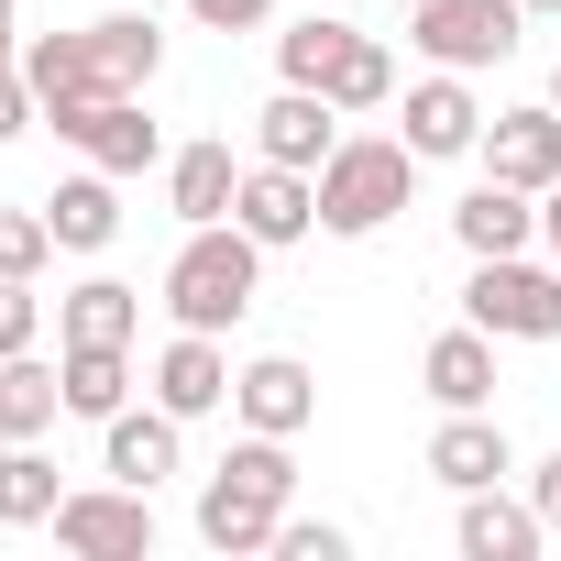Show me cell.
Wrapping results in <instances>:
<instances>
[{"mask_svg": "<svg viewBox=\"0 0 561 561\" xmlns=\"http://www.w3.org/2000/svg\"><path fill=\"white\" fill-rule=\"evenodd\" d=\"M287 506H298V440L242 430V440L220 451V473L198 484V539H209L220 561H253V550H275Z\"/></svg>", "mask_w": 561, "mask_h": 561, "instance_id": "6da1fadb", "label": "cell"}, {"mask_svg": "<svg viewBox=\"0 0 561 561\" xmlns=\"http://www.w3.org/2000/svg\"><path fill=\"white\" fill-rule=\"evenodd\" d=\"M408 198H419L408 133H342V144H331V165H320V231H331V242H375Z\"/></svg>", "mask_w": 561, "mask_h": 561, "instance_id": "7a4b0ae2", "label": "cell"}, {"mask_svg": "<svg viewBox=\"0 0 561 561\" xmlns=\"http://www.w3.org/2000/svg\"><path fill=\"white\" fill-rule=\"evenodd\" d=\"M253 287H264V242H253L242 220H198V231L176 242V264H165L176 331H231V320L253 309Z\"/></svg>", "mask_w": 561, "mask_h": 561, "instance_id": "3957f363", "label": "cell"}, {"mask_svg": "<svg viewBox=\"0 0 561 561\" xmlns=\"http://www.w3.org/2000/svg\"><path fill=\"white\" fill-rule=\"evenodd\" d=\"M462 320L495 342H561V264L550 253H484L473 287H462Z\"/></svg>", "mask_w": 561, "mask_h": 561, "instance_id": "277c9868", "label": "cell"}, {"mask_svg": "<svg viewBox=\"0 0 561 561\" xmlns=\"http://www.w3.org/2000/svg\"><path fill=\"white\" fill-rule=\"evenodd\" d=\"M408 45H419L430 67L484 78V67H506V56L528 45V0H419V12H408Z\"/></svg>", "mask_w": 561, "mask_h": 561, "instance_id": "5b68a950", "label": "cell"}, {"mask_svg": "<svg viewBox=\"0 0 561 561\" xmlns=\"http://www.w3.org/2000/svg\"><path fill=\"white\" fill-rule=\"evenodd\" d=\"M56 550H78V561H154V495L144 484H67V506H56Z\"/></svg>", "mask_w": 561, "mask_h": 561, "instance_id": "8992f818", "label": "cell"}, {"mask_svg": "<svg viewBox=\"0 0 561 561\" xmlns=\"http://www.w3.org/2000/svg\"><path fill=\"white\" fill-rule=\"evenodd\" d=\"M397 122H408V154H419V165H451V154L484 144V100H473L462 67H430V78L397 100Z\"/></svg>", "mask_w": 561, "mask_h": 561, "instance_id": "52a82bcc", "label": "cell"}, {"mask_svg": "<svg viewBox=\"0 0 561 561\" xmlns=\"http://www.w3.org/2000/svg\"><path fill=\"white\" fill-rule=\"evenodd\" d=\"M231 220H242L264 253H287V242H309V231H320V176H309V165H264V154H253V165H242Z\"/></svg>", "mask_w": 561, "mask_h": 561, "instance_id": "ba28073f", "label": "cell"}, {"mask_svg": "<svg viewBox=\"0 0 561 561\" xmlns=\"http://www.w3.org/2000/svg\"><path fill=\"white\" fill-rule=\"evenodd\" d=\"M419 462H430L451 495H473V484H506V473H517V440H506L495 408H440V430H430Z\"/></svg>", "mask_w": 561, "mask_h": 561, "instance_id": "9c48e42d", "label": "cell"}, {"mask_svg": "<svg viewBox=\"0 0 561 561\" xmlns=\"http://www.w3.org/2000/svg\"><path fill=\"white\" fill-rule=\"evenodd\" d=\"M484 176H506V187H561V111L550 100H528V111H484Z\"/></svg>", "mask_w": 561, "mask_h": 561, "instance_id": "30bf717a", "label": "cell"}, {"mask_svg": "<svg viewBox=\"0 0 561 561\" xmlns=\"http://www.w3.org/2000/svg\"><path fill=\"white\" fill-rule=\"evenodd\" d=\"M331 144H342V111H331V89H287V78H275V100L253 111V154L264 165H331Z\"/></svg>", "mask_w": 561, "mask_h": 561, "instance_id": "8fae6325", "label": "cell"}, {"mask_svg": "<svg viewBox=\"0 0 561 561\" xmlns=\"http://www.w3.org/2000/svg\"><path fill=\"white\" fill-rule=\"evenodd\" d=\"M231 419H242V430H275V440H298V430L320 419V375H309L298 353H253V364L231 375Z\"/></svg>", "mask_w": 561, "mask_h": 561, "instance_id": "7c38bea8", "label": "cell"}, {"mask_svg": "<svg viewBox=\"0 0 561 561\" xmlns=\"http://www.w3.org/2000/svg\"><path fill=\"white\" fill-rule=\"evenodd\" d=\"M67 144H78L89 165H111V176H144V165H165V122L144 111V89H122V100H89V111L67 122Z\"/></svg>", "mask_w": 561, "mask_h": 561, "instance_id": "4fadbf2b", "label": "cell"}, {"mask_svg": "<svg viewBox=\"0 0 561 561\" xmlns=\"http://www.w3.org/2000/svg\"><path fill=\"white\" fill-rule=\"evenodd\" d=\"M23 78H34V100H45L56 133H67L89 100H122V89L100 78V56H89V23H78V34H34V45H23Z\"/></svg>", "mask_w": 561, "mask_h": 561, "instance_id": "5bb4252c", "label": "cell"}, {"mask_svg": "<svg viewBox=\"0 0 561 561\" xmlns=\"http://www.w3.org/2000/svg\"><path fill=\"white\" fill-rule=\"evenodd\" d=\"M231 353H220V331H176L165 353H154V408H176V419H220L231 408Z\"/></svg>", "mask_w": 561, "mask_h": 561, "instance_id": "9a60e30c", "label": "cell"}, {"mask_svg": "<svg viewBox=\"0 0 561 561\" xmlns=\"http://www.w3.org/2000/svg\"><path fill=\"white\" fill-rule=\"evenodd\" d=\"M187 462V419L176 408H122V419H100V473H122V484H165Z\"/></svg>", "mask_w": 561, "mask_h": 561, "instance_id": "2e32d148", "label": "cell"}, {"mask_svg": "<svg viewBox=\"0 0 561 561\" xmlns=\"http://www.w3.org/2000/svg\"><path fill=\"white\" fill-rule=\"evenodd\" d=\"M451 242L484 264V253H528L539 242V198L528 187H506V176H473L462 198H451Z\"/></svg>", "mask_w": 561, "mask_h": 561, "instance_id": "e0dca14e", "label": "cell"}, {"mask_svg": "<svg viewBox=\"0 0 561 561\" xmlns=\"http://www.w3.org/2000/svg\"><path fill=\"white\" fill-rule=\"evenodd\" d=\"M451 539H462V561H539V506L528 495H506V484H473L462 495V517H451Z\"/></svg>", "mask_w": 561, "mask_h": 561, "instance_id": "ac0fdd59", "label": "cell"}, {"mask_svg": "<svg viewBox=\"0 0 561 561\" xmlns=\"http://www.w3.org/2000/svg\"><path fill=\"white\" fill-rule=\"evenodd\" d=\"M419 386H430V408H495V331L451 320V331L419 353Z\"/></svg>", "mask_w": 561, "mask_h": 561, "instance_id": "d6986e66", "label": "cell"}, {"mask_svg": "<svg viewBox=\"0 0 561 561\" xmlns=\"http://www.w3.org/2000/svg\"><path fill=\"white\" fill-rule=\"evenodd\" d=\"M231 198H242V165H231V144H220V133L165 154V209H176L187 231H198V220H231Z\"/></svg>", "mask_w": 561, "mask_h": 561, "instance_id": "ffe728a7", "label": "cell"}, {"mask_svg": "<svg viewBox=\"0 0 561 561\" xmlns=\"http://www.w3.org/2000/svg\"><path fill=\"white\" fill-rule=\"evenodd\" d=\"M56 375H67V419H122L133 408V342H56Z\"/></svg>", "mask_w": 561, "mask_h": 561, "instance_id": "44dd1931", "label": "cell"}, {"mask_svg": "<svg viewBox=\"0 0 561 561\" xmlns=\"http://www.w3.org/2000/svg\"><path fill=\"white\" fill-rule=\"evenodd\" d=\"M45 220H56V242H67V253H111V242H122V176H111V165L67 176V187L45 198Z\"/></svg>", "mask_w": 561, "mask_h": 561, "instance_id": "7402d4cb", "label": "cell"}, {"mask_svg": "<svg viewBox=\"0 0 561 561\" xmlns=\"http://www.w3.org/2000/svg\"><path fill=\"white\" fill-rule=\"evenodd\" d=\"M67 419V375L45 353H0V440H45Z\"/></svg>", "mask_w": 561, "mask_h": 561, "instance_id": "603a6c76", "label": "cell"}, {"mask_svg": "<svg viewBox=\"0 0 561 561\" xmlns=\"http://www.w3.org/2000/svg\"><path fill=\"white\" fill-rule=\"evenodd\" d=\"M133 331H144V287H122V275H78L56 298V342H133Z\"/></svg>", "mask_w": 561, "mask_h": 561, "instance_id": "cb8c5ba5", "label": "cell"}, {"mask_svg": "<svg viewBox=\"0 0 561 561\" xmlns=\"http://www.w3.org/2000/svg\"><path fill=\"white\" fill-rule=\"evenodd\" d=\"M89 56H100L111 89H154V78H165V23H154V12H100V23H89Z\"/></svg>", "mask_w": 561, "mask_h": 561, "instance_id": "d4e9b609", "label": "cell"}, {"mask_svg": "<svg viewBox=\"0 0 561 561\" xmlns=\"http://www.w3.org/2000/svg\"><path fill=\"white\" fill-rule=\"evenodd\" d=\"M67 484L45 462V440H0V528H56Z\"/></svg>", "mask_w": 561, "mask_h": 561, "instance_id": "484cf974", "label": "cell"}, {"mask_svg": "<svg viewBox=\"0 0 561 561\" xmlns=\"http://www.w3.org/2000/svg\"><path fill=\"white\" fill-rule=\"evenodd\" d=\"M342 45H353V23H331V12H298L287 34H275V78H287V89H331Z\"/></svg>", "mask_w": 561, "mask_h": 561, "instance_id": "4316f807", "label": "cell"}, {"mask_svg": "<svg viewBox=\"0 0 561 561\" xmlns=\"http://www.w3.org/2000/svg\"><path fill=\"white\" fill-rule=\"evenodd\" d=\"M386 100H397V56H386L375 34H353V45H342V67H331V111H342V122H364V111H386Z\"/></svg>", "mask_w": 561, "mask_h": 561, "instance_id": "83f0119b", "label": "cell"}, {"mask_svg": "<svg viewBox=\"0 0 561 561\" xmlns=\"http://www.w3.org/2000/svg\"><path fill=\"white\" fill-rule=\"evenodd\" d=\"M67 242H56V220L45 209H0V275H45Z\"/></svg>", "mask_w": 561, "mask_h": 561, "instance_id": "f1b7e54d", "label": "cell"}, {"mask_svg": "<svg viewBox=\"0 0 561 561\" xmlns=\"http://www.w3.org/2000/svg\"><path fill=\"white\" fill-rule=\"evenodd\" d=\"M275 561H353V528H331V517H298V506H287V528H275Z\"/></svg>", "mask_w": 561, "mask_h": 561, "instance_id": "f546056e", "label": "cell"}, {"mask_svg": "<svg viewBox=\"0 0 561 561\" xmlns=\"http://www.w3.org/2000/svg\"><path fill=\"white\" fill-rule=\"evenodd\" d=\"M45 342V298H34V275H0V353H34Z\"/></svg>", "mask_w": 561, "mask_h": 561, "instance_id": "4dcf8cb0", "label": "cell"}, {"mask_svg": "<svg viewBox=\"0 0 561 561\" xmlns=\"http://www.w3.org/2000/svg\"><path fill=\"white\" fill-rule=\"evenodd\" d=\"M45 122V100H34V78H23V56H0V144H23Z\"/></svg>", "mask_w": 561, "mask_h": 561, "instance_id": "1f68e13d", "label": "cell"}, {"mask_svg": "<svg viewBox=\"0 0 561 561\" xmlns=\"http://www.w3.org/2000/svg\"><path fill=\"white\" fill-rule=\"evenodd\" d=\"M187 23H209V34H264L275 23V0H176Z\"/></svg>", "mask_w": 561, "mask_h": 561, "instance_id": "d6a6232c", "label": "cell"}, {"mask_svg": "<svg viewBox=\"0 0 561 561\" xmlns=\"http://www.w3.org/2000/svg\"><path fill=\"white\" fill-rule=\"evenodd\" d=\"M528 506H539V528L561 539V451H539V462H528Z\"/></svg>", "mask_w": 561, "mask_h": 561, "instance_id": "836d02e7", "label": "cell"}, {"mask_svg": "<svg viewBox=\"0 0 561 561\" xmlns=\"http://www.w3.org/2000/svg\"><path fill=\"white\" fill-rule=\"evenodd\" d=\"M539 253L561 264V187H539Z\"/></svg>", "mask_w": 561, "mask_h": 561, "instance_id": "e575fe53", "label": "cell"}, {"mask_svg": "<svg viewBox=\"0 0 561 561\" xmlns=\"http://www.w3.org/2000/svg\"><path fill=\"white\" fill-rule=\"evenodd\" d=\"M0 56H23V34H12V0H0Z\"/></svg>", "mask_w": 561, "mask_h": 561, "instance_id": "d590c367", "label": "cell"}, {"mask_svg": "<svg viewBox=\"0 0 561 561\" xmlns=\"http://www.w3.org/2000/svg\"><path fill=\"white\" fill-rule=\"evenodd\" d=\"M550 111H561V67H550Z\"/></svg>", "mask_w": 561, "mask_h": 561, "instance_id": "8d00e7d4", "label": "cell"}, {"mask_svg": "<svg viewBox=\"0 0 561 561\" xmlns=\"http://www.w3.org/2000/svg\"><path fill=\"white\" fill-rule=\"evenodd\" d=\"M528 12H561V0H528Z\"/></svg>", "mask_w": 561, "mask_h": 561, "instance_id": "74e56055", "label": "cell"}, {"mask_svg": "<svg viewBox=\"0 0 561 561\" xmlns=\"http://www.w3.org/2000/svg\"><path fill=\"white\" fill-rule=\"evenodd\" d=\"M397 12H419V0H397Z\"/></svg>", "mask_w": 561, "mask_h": 561, "instance_id": "f35d334b", "label": "cell"}]
</instances>
